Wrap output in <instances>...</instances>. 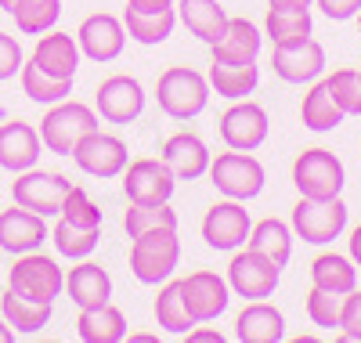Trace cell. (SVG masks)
Wrapping results in <instances>:
<instances>
[{
    "label": "cell",
    "instance_id": "1",
    "mask_svg": "<svg viewBox=\"0 0 361 343\" xmlns=\"http://www.w3.org/2000/svg\"><path fill=\"white\" fill-rule=\"evenodd\" d=\"M180 264L177 228H156L130 239V271L141 286H159Z\"/></svg>",
    "mask_w": 361,
    "mask_h": 343
},
{
    "label": "cell",
    "instance_id": "2",
    "mask_svg": "<svg viewBox=\"0 0 361 343\" xmlns=\"http://www.w3.org/2000/svg\"><path fill=\"white\" fill-rule=\"evenodd\" d=\"M156 102L170 119L188 123L206 112L209 105V80L188 66H170L156 80Z\"/></svg>",
    "mask_w": 361,
    "mask_h": 343
},
{
    "label": "cell",
    "instance_id": "3",
    "mask_svg": "<svg viewBox=\"0 0 361 343\" xmlns=\"http://www.w3.org/2000/svg\"><path fill=\"white\" fill-rule=\"evenodd\" d=\"M8 289L37 303H54L66 289V271L54 257L40 253V249H29V253H18L15 264L8 267Z\"/></svg>",
    "mask_w": 361,
    "mask_h": 343
},
{
    "label": "cell",
    "instance_id": "4",
    "mask_svg": "<svg viewBox=\"0 0 361 343\" xmlns=\"http://www.w3.org/2000/svg\"><path fill=\"white\" fill-rule=\"evenodd\" d=\"M37 131H40V141H44L47 152L73 155L80 138H87L90 131H98V112L90 105H83V102H54L44 112V123Z\"/></svg>",
    "mask_w": 361,
    "mask_h": 343
},
{
    "label": "cell",
    "instance_id": "5",
    "mask_svg": "<svg viewBox=\"0 0 361 343\" xmlns=\"http://www.w3.org/2000/svg\"><path fill=\"white\" fill-rule=\"evenodd\" d=\"M293 184L304 199H336L347 184V170L329 148H304L293 163Z\"/></svg>",
    "mask_w": 361,
    "mask_h": 343
},
{
    "label": "cell",
    "instance_id": "6",
    "mask_svg": "<svg viewBox=\"0 0 361 343\" xmlns=\"http://www.w3.org/2000/svg\"><path fill=\"white\" fill-rule=\"evenodd\" d=\"M209 181H214V188L224 195V199H238V203H250L264 192V167L257 155L250 152H221L217 160H209Z\"/></svg>",
    "mask_w": 361,
    "mask_h": 343
},
{
    "label": "cell",
    "instance_id": "7",
    "mask_svg": "<svg viewBox=\"0 0 361 343\" xmlns=\"http://www.w3.org/2000/svg\"><path fill=\"white\" fill-rule=\"evenodd\" d=\"M289 228L296 239H304L311 246H329L347 228V203L340 195L336 199H304L300 195V203L293 206Z\"/></svg>",
    "mask_w": 361,
    "mask_h": 343
},
{
    "label": "cell",
    "instance_id": "8",
    "mask_svg": "<svg viewBox=\"0 0 361 343\" xmlns=\"http://www.w3.org/2000/svg\"><path fill=\"white\" fill-rule=\"evenodd\" d=\"M69 177L58 174V170H37L29 167L22 174H15L11 181V199L25 210H33L40 217H54L58 210H62V199L69 192Z\"/></svg>",
    "mask_w": 361,
    "mask_h": 343
},
{
    "label": "cell",
    "instance_id": "9",
    "mask_svg": "<svg viewBox=\"0 0 361 343\" xmlns=\"http://www.w3.org/2000/svg\"><path fill=\"white\" fill-rule=\"evenodd\" d=\"M73 163H76L87 177L109 181V177L123 174V167L130 163V152H127V141H123V138L105 134V131L98 127V131H90L87 138H80V145L73 148Z\"/></svg>",
    "mask_w": 361,
    "mask_h": 343
},
{
    "label": "cell",
    "instance_id": "10",
    "mask_svg": "<svg viewBox=\"0 0 361 343\" xmlns=\"http://www.w3.org/2000/svg\"><path fill=\"white\" fill-rule=\"evenodd\" d=\"M279 267L271 264L267 257H260L257 249H235V257L228 264V289L243 300H267L271 293L279 289Z\"/></svg>",
    "mask_w": 361,
    "mask_h": 343
},
{
    "label": "cell",
    "instance_id": "11",
    "mask_svg": "<svg viewBox=\"0 0 361 343\" xmlns=\"http://www.w3.org/2000/svg\"><path fill=\"white\" fill-rule=\"evenodd\" d=\"M177 188V177L170 174V167L152 155H141L123 167V195L127 203H141V206H156V203H170Z\"/></svg>",
    "mask_w": 361,
    "mask_h": 343
},
{
    "label": "cell",
    "instance_id": "12",
    "mask_svg": "<svg viewBox=\"0 0 361 343\" xmlns=\"http://www.w3.org/2000/svg\"><path fill=\"white\" fill-rule=\"evenodd\" d=\"M250 228H253L250 210L238 199H221L202 217V239L209 249H221V253H235L238 246H246Z\"/></svg>",
    "mask_w": 361,
    "mask_h": 343
},
{
    "label": "cell",
    "instance_id": "13",
    "mask_svg": "<svg viewBox=\"0 0 361 343\" xmlns=\"http://www.w3.org/2000/svg\"><path fill=\"white\" fill-rule=\"evenodd\" d=\"M271 134V119L267 109L250 102V98H238L224 116H221V141L235 152H257Z\"/></svg>",
    "mask_w": 361,
    "mask_h": 343
},
{
    "label": "cell",
    "instance_id": "14",
    "mask_svg": "<svg viewBox=\"0 0 361 343\" xmlns=\"http://www.w3.org/2000/svg\"><path fill=\"white\" fill-rule=\"evenodd\" d=\"M180 293H185L188 315L195 318V325L217 322L231 300L228 278H221L217 271H192L188 278H180Z\"/></svg>",
    "mask_w": 361,
    "mask_h": 343
},
{
    "label": "cell",
    "instance_id": "15",
    "mask_svg": "<svg viewBox=\"0 0 361 343\" xmlns=\"http://www.w3.org/2000/svg\"><path fill=\"white\" fill-rule=\"evenodd\" d=\"M76 44H80V54H87L90 61H116L127 47V29H123V18H116L109 11H98V15H87L76 29Z\"/></svg>",
    "mask_w": 361,
    "mask_h": 343
},
{
    "label": "cell",
    "instance_id": "16",
    "mask_svg": "<svg viewBox=\"0 0 361 343\" xmlns=\"http://www.w3.org/2000/svg\"><path fill=\"white\" fill-rule=\"evenodd\" d=\"M94 109L105 123H134L145 112V87L127 73H116L102 80L94 95Z\"/></svg>",
    "mask_w": 361,
    "mask_h": 343
},
{
    "label": "cell",
    "instance_id": "17",
    "mask_svg": "<svg viewBox=\"0 0 361 343\" xmlns=\"http://www.w3.org/2000/svg\"><path fill=\"white\" fill-rule=\"evenodd\" d=\"M271 69L282 83H314L325 73V47L318 40H300V44H286L275 47L271 54Z\"/></svg>",
    "mask_w": 361,
    "mask_h": 343
},
{
    "label": "cell",
    "instance_id": "18",
    "mask_svg": "<svg viewBox=\"0 0 361 343\" xmlns=\"http://www.w3.org/2000/svg\"><path fill=\"white\" fill-rule=\"evenodd\" d=\"M47 217L33 213V210H25V206H11L0 213V249L11 257L18 253H29V249H40L44 239H47Z\"/></svg>",
    "mask_w": 361,
    "mask_h": 343
},
{
    "label": "cell",
    "instance_id": "19",
    "mask_svg": "<svg viewBox=\"0 0 361 343\" xmlns=\"http://www.w3.org/2000/svg\"><path fill=\"white\" fill-rule=\"evenodd\" d=\"M40 152H44V141L33 123H22V119L0 123V170L22 174L29 167H37Z\"/></svg>",
    "mask_w": 361,
    "mask_h": 343
},
{
    "label": "cell",
    "instance_id": "20",
    "mask_svg": "<svg viewBox=\"0 0 361 343\" xmlns=\"http://www.w3.org/2000/svg\"><path fill=\"white\" fill-rule=\"evenodd\" d=\"M235 339L238 343H279L286 339V315L267 300H250L235 318Z\"/></svg>",
    "mask_w": 361,
    "mask_h": 343
},
{
    "label": "cell",
    "instance_id": "21",
    "mask_svg": "<svg viewBox=\"0 0 361 343\" xmlns=\"http://www.w3.org/2000/svg\"><path fill=\"white\" fill-rule=\"evenodd\" d=\"M159 160L170 167V174H173L177 181H199V177L209 170V148H206V141H202L199 134L180 131V134L166 138Z\"/></svg>",
    "mask_w": 361,
    "mask_h": 343
},
{
    "label": "cell",
    "instance_id": "22",
    "mask_svg": "<svg viewBox=\"0 0 361 343\" xmlns=\"http://www.w3.org/2000/svg\"><path fill=\"white\" fill-rule=\"evenodd\" d=\"M33 61H37L47 76L76 80V69H80V44H76V37H69V33H54V29H47V37L40 33V40H37V47H33Z\"/></svg>",
    "mask_w": 361,
    "mask_h": 343
},
{
    "label": "cell",
    "instance_id": "23",
    "mask_svg": "<svg viewBox=\"0 0 361 343\" xmlns=\"http://www.w3.org/2000/svg\"><path fill=\"white\" fill-rule=\"evenodd\" d=\"M66 293L69 300L83 311V307H102L112 300V278L102 264L94 260H80L69 275H66Z\"/></svg>",
    "mask_w": 361,
    "mask_h": 343
},
{
    "label": "cell",
    "instance_id": "24",
    "mask_svg": "<svg viewBox=\"0 0 361 343\" xmlns=\"http://www.w3.org/2000/svg\"><path fill=\"white\" fill-rule=\"evenodd\" d=\"M209 90H217L221 98L228 102H238V98H246L257 90L260 83V66L257 61H217V58H209Z\"/></svg>",
    "mask_w": 361,
    "mask_h": 343
},
{
    "label": "cell",
    "instance_id": "25",
    "mask_svg": "<svg viewBox=\"0 0 361 343\" xmlns=\"http://www.w3.org/2000/svg\"><path fill=\"white\" fill-rule=\"evenodd\" d=\"M177 18L185 22V29L202 40L206 47H214L228 25V11L217 4V0H177Z\"/></svg>",
    "mask_w": 361,
    "mask_h": 343
},
{
    "label": "cell",
    "instance_id": "26",
    "mask_svg": "<svg viewBox=\"0 0 361 343\" xmlns=\"http://www.w3.org/2000/svg\"><path fill=\"white\" fill-rule=\"evenodd\" d=\"M76 336L83 343H119L127 339V315L112 300L102 307H83L76 318Z\"/></svg>",
    "mask_w": 361,
    "mask_h": 343
},
{
    "label": "cell",
    "instance_id": "27",
    "mask_svg": "<svg viewBox=\"0 0 361 343\" xmlns=\"http://www.w3.org/2000/svg\"><path fill=\"white\" fill-rule=\"evenodd\" d=\"M300 119H304V127L314 131V134H329L336 131L340 123L347 119L340 102L333 98V87H329V80H314L311 90L304 95V102H300Z\"/></svg>",
    "mask_w": 361,
    "mask_h": 343
},
{
    "label": "cell",
    "instance_id": "28",
    "mask_svg": "<svg viewBox=\"0 0 361 343\" xmlns=\"http://www.w3.org/2000/svg\"><path fill=\"white\" fill-rule=\"evenodd\" d=\"M264 44V33L250 22V18H228L221 40L209 47L217 61H257Z\"/></svg>",
    "mask_w": 361,
    "mask_h": 343
},
{
    "label": "cell",
    "instance_id": "29",
    "mask_svg": "<svg viewBox=\"0 0 361 343\" xmlns=\"http://www.w3.org/2000/svg\"><path fill=\"white\" fill-rule=\"evenodd\" d=\"M246 246L257 249L260 257H267L271 264L282 271L289 264V257H293V228L286 221H279V217H264V221H257L250 228Z\"/></svg>",
    "mask_w": 361,
    "mask_h": 343
},
{
    "label": "cell",
    "instance_id": "30",
    "mask_svg": "<svg viewBox=\"0 0 361 343\" xmlns=\"http://www.w3.org/2000/svg\"><path fill=\"white\" fill-rule=\"evenodd\" d=\"M311 29H314L311 8H267V15H264V37L275 47L307 40Z\"/></svg>",
    "mask_w": 361,
    "mask_h": 343
},
{
    "label": "cell",
    "instance_id": "31",
    "mask_svg": "<svg viewBox=\"0 0 361 343\" xmlns=\"http://www.w3.org/2000/svg\"><path fill=\"white\" fill-rule=\"evenodd\" d=\"M0 318H4L18 336H37L51 322V303L25 300L15 289H8V293H0Z\"/></svg>",
    "mask_w": 361,
    "mask_h": 343
},
{
    "label": "cell",
    "instance_id": "32",
    "mask_svg": "<svg viewBox=\"0 0 361 343\" xmlns=\"http://www.w3.org/2000/svg\"><path fill=\"white\" fill-rule=\"evenodd\" d=\"M311 286L347 296L350 289H357V264L350 257H340V253H318L311 264Z\"/></svg>",
    "mask_w": 361,
    "mask_h": 343
},
{
    "label": "cell",
    "instance_id": "33",
    "mask_svg": "<svg viewBox=\"0 0 361 343\" xmlns=\"http://www.w3.org/2000/svg\"><path fill=\"white\" fill-rule=\"evenodd\" d=\"M18 80H22V95L37 105H54V102H66L73 95V80H58V76H47L33 58L22 61L18 69Z\"/></svg>",
    "mask_w": 361,
    "mask_h": 343
},
{
    "label": "cell",
    "instance_id": "34",
    "mask_svg": "<svg viewBox=\"0 0 361 343\" xmlns=\"http://www.w3.org/2000/svg\"><path fill=\"white\" fill-rule=\"evenodd\" d=\"M173 25H177V11H156V15H141V11H123V29H127V37L134 44H145V47H156L163 40H170L173 33Z\"/></svg>",
    "mask_w": 361,
    "mask_h": 343
},
{
    "label": "cell",
    "instance_id": "35",
    "mask_svg": "<svg viewBox=\"0 0 361 343\" xmlns=\"http://www.w3.org/2000/svg\"><path fill=\"white\" fill-rule=\"evenodd\" d=\"M156 322L159 329H166L170 336H188V329L195 325V318L188 315V303H185V293H180V282H163L159 296H156Z\"/></svg>",
    "mask_w": 361,
    "mask_h": 343
},
{
    "label": "cell",
    "instance_id": "36",
    "mask_svg": "<svg viewBox=\"0 0 361 343\" xmlns=\"http://www.w3.org/2000/svg\"><path fill=\"white\" fill-rule=\"evenodd\" d=\"M47 239L54 242L58 257H66V260H87L98 249V242H102V228H76V224H69V221L58 217V224L51 228Z\"/></svg>",
    "mask_w": 361,
    "mask_h": 343
},
{
    "label": "cell",
    "instance_id": "37",
    "mask_svg": "<svg viewBox=\"0 0 361 343\" xmlns=\"http://www.w3.org/2000/svg\"><path fill=\"white\" fill-rule=\"evenodd\" d=\"M11 18L18 25V33L40 37L47 29H54L58 18H62V0H18Z\"/></svg>",
    "mask_w": 361,
    "mask_h": 343
},
{
    "label": "cell",
    "instance_id": "38",
    "mask_svg": "<svg viewBox=\"0 0 361 343\" xmlns=\"http://www.w3.org/2000/svg\"><path fill=\"white\" fill-rule=\"evenodd\" d=\"M156 228H177V210L170 203H156V206H141V203H127L123 213V231L134 239L141 231H156Z\"/></svg>",
    "mask_w": 361,
    "mask_h": 343
},
{
    "label": "cell",
    "instance_id": "39",
    "mask_svg": "<svg viewBox=\"0 0 361 343\" xmlns=\"http://www.w3.org/2000/svg\"><path fill=\"white\" fill-rule=\"evenodd\" d=\"M58 217L69 221V224H76V228H102V206L90 199L87 188H80V184H69Z\"/></svg>",
    "mask_w": 361,
    "mask_h": 343
},
{
    "label": "cell",
    "instance_id": "40",
    "mask_svg": "<svg viewBox=\"0 0 361 343\" xmlns=\"http://www.w3.org/2000/svg\"><path fill=\"white\" fill-rule=\"evenodd\" d=\"M325 80L333 87V98L340 102L343 116H361V69H336Z\"/></svg>",
    "mask_w": 361,
    "mask_h": 343
},
{
    "label": "cell",
    "instance_id": "41",
    "mask_svg": "<svg viewBox=\"0 0 361 343\" xmlns=\"http://www.w3.org/2000/svg\"><path fill=\"white\" fill-rule=\"evenodd\" d=\"M340 300L343 296H336V293H325V289H318V286H311V293H307V318H311V325H318V329H340Z\"/></svg>",
    "mask_w": 361,
    "mask_h": 343
},
{
    "label": "cell",
    "instance_id": "42",
    "mask_svg": "<svg viewBox=\"0 0 361 343\" xmlns=\"http://www.w3.org/2000/svg\"><path fill=\"white\" fill-rule=\"evenodd\" d=\"M340 339L343 343H361V293L350 289L340 300Z\"/></svg>",
    "mask_w": 361,
    "mask_h": 343
},
{
    "label": "cell",
    "instance_id": "43",
    "mask_svg": "<svg viewBox=\"0 0 361 343\" xmlns=\"http://www.w3.org/2000/svg\"><path fill=\"white\" fill-rule=\"evenodd\" d=\"M22 47H18V40L15 37H8V33H0V83L4 80H11L18 69H22Z\"/></svg>",
    "mask_w": 361,
    "mask_h": 343
},
{
    "label": "cell",
    "instance_id": "44",
    "mask_svg": "<svg viewBox=\"0 0 361 343\" xmlns=\"http://www.w3.org/2000/svg\"><path fill=\"white\" fill-rule=\"evenodd\" d=\"M318 8L325 18H333V22H347V18H357L361 11V0H318Z\"/></svg>",
    "mask_w": 361,
    "mask_h": 343
},
{
    "label": "cell",
    "instance_id": "45",
    "mask_svg": "<svg viewBox=\"0 0 361 343\" xmlns=\"http://www.w3.org/2000/svg\"><path fill=\"white\" fill-rule=\"evenodd\" d=\"M177 0H127L130 11H141V15H156V11H170Z\"/></svg>",
    "mask_w": 361,
    "mask_h": 343
},
{
    "label": "cell",
    "instance_id": "46",
    "mask_svg": "<svg viewBox=\"0 0 361 343\" xmlns=\"http://www.w3.org/2000/svg\"><path fill=\"white\" fill-rule=\"evenodd\" d=\"M188 339L192 343H224V336L217 329H188Z\"/></svg>",
    "mask_w": 361,
    "mask_h": 343
},
{
    "label": "cell",
    "instance_id": "47",
    "mask_svg": "<svg viewBox=\"0 0 361 343\" xmlns=\"http://www.w3.org/2000/svg\"><path fill=\"white\" fill-rule=\"evenodd\" d=\"M350 260H354V264L361 267V224H357V228L350 231Z\"/></svg>",
    "mask_w": 361,
    "mask_h": 343
},
{
    "label": "cell",
    "instance_id": "48",
    "mask_svg": "<svg viewBox=\"0 0 361 343\" xmlns=\"http://www.w3.org/2000/svg\"><path fill=\"white\" fill-rule=\"evenodd\" d=\"M271 8H311V0H267Z\"/></svg>",
    "mask_w": 361,
    "mask_h": 343
},
{
    "label": "cell",
    "instance_id": "49",
    "mask_svg": "<svg viewBox=\"0 0 361 343\" xmlns=\"http://www.w3.org/2000/svg\"><path fill=\"white\" fill-rule=\"evenodd\" d=\"M11 339H15V329H11L4 318H0V343H11Z\"/></svg>",
    "mask_w": 361,
    "mask_h": 343
},
{
    "label": "cell",
    "instance_id": "50",
    "mask_svg": "<svg viewBox=\"0 0 361 343\" xmlns=\"http://www.w3.org/2000/svg\"><path fill=\"white\" fill-rule=\"evenodd\" d=\"M130 339H137V343H152L156 336H148V332H130Z\"/></svg>",
    "mask_w": 361,
    "mask_h": 343
},
{
    "label": "cell",
    "instance_id": "51",
    "mask_svg": "<svg viewBox=\"0 0 361 343\" xmlns=\"http://www.w3.org/2000/svg\"><path fill=\"white\" fill-rule=\"evenodd\" d=\"M15 4H18V0H0V11H8V15H11V11H15Z\"/></svg>",
    "mask_w": 361,
    "mask_h": 343
},
{
    "label": "cell",
    "instance_id": "52",
    "mask_svg": "<svg viewBox=\"0 0 361 343\" xmlns=\"http://www.w3.org/2000/svg\"><path fill=\"white\" fill-rule=\"evenodd\" d=\"M357 29H361V11H357Z\"/></svg>",
    "mask_w": 361,
    "mask_h": 343
}]
</instances>
